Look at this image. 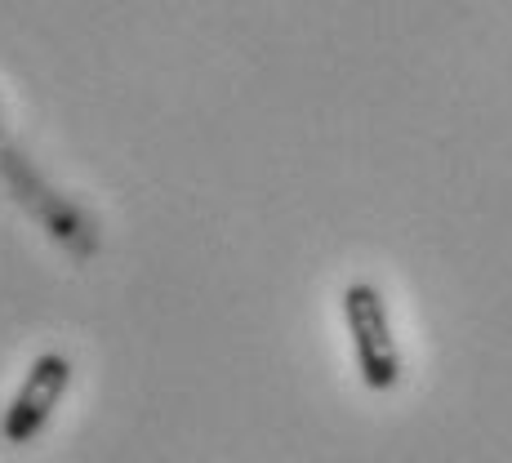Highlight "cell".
Instances as JSON below:
<instances>
[{
	"label": "cell",
	"instance_id": "1",
	"mask_svg": "<svg viewBox=\"0 0 512 463\" xmlns=\"http://www.w3.org/2000/svg\"><path fill=\"white\" fill-rule=\"evenodd\" d=\"M0 183H5L9 196H14V201L23 205V210L49 232V241L63 245L67 254H76V259H90V254L98 250L94 219L81 210V205L67 201V196H58L54 187H49L41 174H36V165L27 161V156L18 152L14 143H9L5 125H0Z\"/></svg>",
	"mask_w": 512,
	"mask_h": 463
},
{
	"label": "cell",
	"instance_id": "2",
	"mask_svg": "<svg viewBox=\"0 0 512 463\" xmlns=\"http://www.w3.org/2000/svg\"><path fill=\"white\" fill-rule=\"evenodd\" d=\"M343 321L352 334V352H357V370L361 383L370 392H388L401 383V352L392 339V321H388V303L374 290L370 281H352L343 290Z\"/></svg>",
	"mask_w": 512,
	"mask_h": 463
},
{
	"label": "cell",
	"instance_id": "3",
	"mask_svg": "<svg viewBox=\"0 0 512 463\" xmlns=\"http://www.w3.org/2000/svg\"><path fill=\"white\" fill-rule=\"evenodd\" d=\"M72 388V361L63 352H41L32 361V370L23 374L14 401H9L5 419H0V437L9 446H27V441L41 437V428L49 423V415L58 410V401Z\"/></svg>",
	"mask_w": 512,
	"mask_h": 463
}]
</instances>
